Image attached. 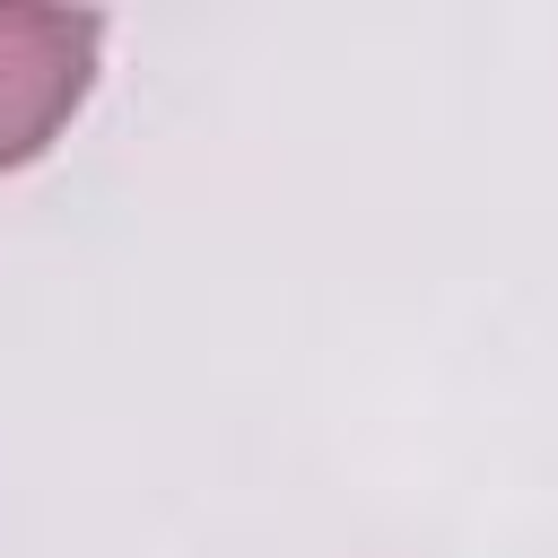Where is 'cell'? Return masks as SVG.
Wrapping results in <instances>:
<instances>
[{
	"mask_svg": "<svg viewBox=\"0 0 558 558\" xmlns=\"http://www.w3.org/2000/svg\"><path fill=\"white\" fill-rule=\"evenodd\" d=\"M105 52L96 9H17L0 0V174L35 166L87 105Z\"/></svg>",
	"mask_w": 558,
	"mask_h": 558,
	"instance_id": "1",
	"label": "cell"
}]
</instances>
